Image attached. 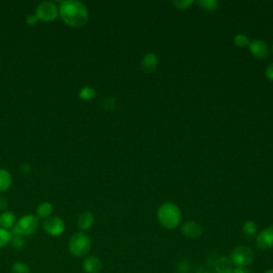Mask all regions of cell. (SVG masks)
I'll return each mask as SVG.
<instances>
[{"label": "cell", "mask_w": 273, "mask_h": 273, "mask_svg": "<svg viewBox=\"0 0 273 273\" xmlns=\"http://www.w3.org/2000/svg\"><path fill=\"white\" fill-rule=\"evenodd\" d=\"M16 224V217L12 211H4L0 215V227L5 229L12 228Z\"/></svg>", "instance_id": "obj_15"}, {"label": "cell", "mask_w": 273, "mask_h": 273, "mask_svg": "<svg viewBox=\"0 0 273 273\" xmlns=\"http://www.w3.org/2000/svg\"><path fill=\"white\" fill-rule=\"evenodd\" d=\"M192 4H193L192 0H178V2H173V5L175 7H177L178 9H180V10L187 9Z\"/></svg>", "instance_id": "obj_25"}, {"label": "cell", "mask_w": 273, "mask_h": 273, "mask_svg": "<svg viewBox=\"0 0 273 273\" xmlns=\"http://www.w3.org/2000/svg\"><path fill=\"white\" fill-rule=\"evenodd\" d=\"M96 95V91L91 88V86H83L81 88V90L79 91V97L83 101H89L92 100L93 97H95Z\"/></svg>", "instance_id": "obj_19"}, {"label": "cell", "mask_w": 273, "mask_h": 273, "mask_svg": "<svg viewBox=\"0 0 273 273\" xmlns=\"http://www.w3.org/2000/svg\"><path fill=\"white\" fill-rule=\"evenodd\" d=\"M234 273H251V271L247 267H236Z\"/></svg>", "instance_id": "obj_30"}, {"label": "cell", "mask_w": 273, "mask_h": 273, "mask_svg": "<svg viewBox=\"0 0 273 273\" xmlns=\"http://www.w3.org/2000/svg\"><path fill=\"white\" fill-rule=\"evenodd\" d=\"M203 232H204L203 226L194 221L186 222L181 227V233L184 234V236L191 239L199 238L203 234Z\"/></svg>", "instance_id": "obj_10"}, {"label": "cell", "mask_w": 273, "mask_h": 273, "mask_svg": "<svg viewBox=\"0 0 273 273\" xmlns=\"http://www.w3.org/2000/svg\"><path fill=\"white\" fill-rule=\"evenodd\" d=\"M69 249L74 256L82 257L90 252L91 239L84 233H76L71 237Z\"/></svg>", "instance_id": "obj_3"}, {"label": "cell", "mask_w": 273, "mask_h": 273, "mask_svg": "<svg viewBox=\"0 0 273 273\" xmlns=\"http://www.w3.org/2000/svg\"><path fill=\"white\" fill-rule=\"evenodd\" d=\"M201 273H213V272H210V271H202Z\"/></svg>", "instance_id": "obj_32"}, {"label": "cell", "mask_w": 273, "mask_h": 273, "mask_svg": "<svg viewBox=\"0 0 273 273\" xmlns=\"http://www.w3.org/2000/svg\"><path fill=\"white\" fill-rule=\"evenodd\" d=\"M39 227L38 217L32 215H27L21 217L18 222L12 227V235H21L29 236L35 234Z\"/></svg>", "instance_id": "obj_4"}, {"label": "cell", "mask_w": 273, "mask_h": 273, "mask_svg": "<svg viewBox=\"0 0 273 273\" xmlns=\"http://www.w3.org/2000/svg\"><path fill=\"white\" fill-rule=\"evenodd\" d=\"M78 227L81 231H88L94 224V216L91 211H83L80 214L77 220Z\"/></svg>", "instance_id": "obj_14"}, {"label": "cell", "mask_w": 273, "mask_h": 273, "mask_svg": "<svg viewBox=\"0 0 273 273\" xmlns=\"http://www.w3.org/2000/svg\"><path fill=\"white\" fill-rule=\"evenodd\" d=\"M251 53L258 59H265L269 54V47L267 43L263 40H253L249 44Z\"/></svg>", "instance_id": "obj_9"}, {"label": "cell", "mask_w": 273, "mask_h": 273, "mask_svg": "<svg viewBox=\"0 0 273 273\" xmlns=\"http://www.w3.org/2000/svg\"><path fill=\"white\" fill-rule=\"evenodd\" d=\"M11 237H12L11 232H9L8 229L0 227V248H4L8 244H10Z\"/></svg>", "instance_id": "obj_22"}, {"label": "cell", "mask_w": 273, "mask_h": 273, "mask_svg": "<svg viewBox=\"0 0 273 273\" xmlns=\"http://www.w3.org/2000/svg\"><path fill=\"white\" fill-rule=\"evenodd\" d=\"M256 232H257V227H256V224L253 221L249 220L244 224L242 233H244V236L248 240H252L254 238V236L256 235Z\"/></svg>", "instance_id": "obj_18"}, {"label": "cell", "mask_w": 273, "mask_h": 273, "mask_svg": "<svg viewBox=\"0 0 273 273\" xmlns=\"http://www.w3.org/2000/svg\"><path fill=\"white\" fill-rule=\"evenodd\" d=\"M234 266L231 257L225 256H219L214 265L216 273H234Z\"/></svg>", "instance_id": "obj_11"}, {"label": "cell", "mask_w": 273, "mask_h": 273, "mask_svg": "<svg viewBox=\"0 0 273 273\" xmlns=\"http://www.w3.org/2000/svg\"><path fill=\"white\" fill-rule=\"evenodd\" d=\"M8 207V201L5 199L4 196H0V211H4L7 209Z\"/></svg>", "instance_id": "obj_29"}, {"label": "cell", "mask_w": 273, "mask_h": 273, "mask_svg": "<svg viewBox=\"0 0 273 273\" xmlns=\"http://www.w3.org/2000/svg\"><path fill=\"white\" fill-rule=\"evenodd\" d=\"M256 246L260 250H270L273 248V226H268L256 237Z\"/></svg>", "instance_id": "obj_8"}, {"label": "cell", "mask_w": 273, "mask_h": 273, "mask_svg": "<svg viewBox=\"0 0 273 273\" xmlns=\"http://www.w3.org/2000/svg\"><path fill=\"white\" fill-rule=\"evenodd\" d=\"M52 204L49 202H43L39 205L37 209V217L38 219H47V218L51 217L52 213Z\"/></svg>", "instance_id": "obj_17"}, {"label": "cell", "mask_w": 273, "mask_h": 273, "mask_svg": "<svg viewBox=\"0 0 273 273\" xmlns=\"http://www.w3.org/2000/svg\"><path fill=\"white\" fill-rule=\"evenodd\" d=\"M10 244L11 246H12L14 249H17V250H20L23 249L26 245V241L24 239V236L21 235H12V237H11V240H10Z\"/></svg>", "instance_id": "obj_20"}, {"label": "cell", "mask_w": 273, "mask_h": 273, "mask_svg": "<svg viewBox=\"0 0 273 273\" xmlns=\"http://www.w3.org/2000/svg\"><path fill=\"white\" fill-rule=\"evenodd\" d=\"M26 21H27V24L30 25V26H35L38 24V21H39V18L38 16L36 15V13H32V14H29L27 17H26Z\"/></svg>", "instance_id": "obj_26"}, {"label": "cell", "mask_w": 273, "mask_h": 273, "mask_svg": "<svg viewBox=\"0 0 273 273\" xmlns=\"http://www.w3.org/2000/svg\"><path fill=\"white\" fill-rule=\"evenodd\" d=\"M272 48H273V46H272Z\"/></svg>", "instance_id": "obj_33"}, {"label": "cell", "mask_w": 273, "mask_h": 273, "mask_svg": "<svg viewBox=\"0 0 273 273\" xmlns=\"http://www.w3.org/2000/svg\"><path fill=\"white\" fill-rule=\"evenodd\" d=\"M198 5L203 9V10H206V11H214L217 9L218 7V2L217 0H199L198 2Z\"/></svg>", "instance_id": "obj_21"}, {"label": "cell", "mask_w": 273, "mask_h": 273, "mask_svg": "<svg viewBox=\"0 0 273 273\" xmlns=\"http://www.w3.org/2000/svg\"><path fill=\"white\" fill-rule=\"evenodd\" d=\"M11 270H12V273H31L30 268L24 263H15Z\"/></svg>", "instance_id": "obj_24"}, {"label": "cell", "mask_w": 273, "mask_h": 273, "mask_svg": "<svg viewBox=\"0 0 273 273\" xmlns=\"http://www.w3.org/2000/svg\"><path fill=\"white\" fill-rule=\"evenodd\" d=\"M266 77L269 80H273V62L266 69Z\"/></svg>", "instance_id": "obj_28"}, {"label": "cell", "mask_w": 273, "mask_h": 273, "mask_svg": "<svg viewBox=\"0 0 273 273\" xmlns=\"http://www.w3.org/2000/svg\"><path fill=\"white\" fill-rule=\"evenodd\" d=\"M157 216L160 224L168 229L176 228L181 221V213L177 205L173 203L162 204L159 207Z\"/></svg>", "instance_id": "obj_2"}, {"label": "cell", "mask_w": 273, "mask_h": 273, "mask_svg": "<svg viewBox=\"0 0 273 273\" xmlns=\"http://www.w3.org/2000/svg\"><path fill=\"white\" fill-rule=\"evenodd\" d=\"M12 185V175L6 169H0V192H5L10 189Z\"/></svg>", "instance_id": "obj_16"}, {"label": "cell", "mask_w": 273, "mask_h": 273, "mask_svg": "<svg viewBox=\"0 0 273 273\" xmlns=\"http://www.w3.org/2000/svg\"><path fill=\"white\" fill-rule=\"evenodd\" d=\"M234 42H235V44L239 47H246V46H249V44H250L249 38L242 34L237 35L234 39Z\"/></svg>", "instance_id": "obj_23"}, {"label": "cell", "mask_w": 273, "mask_h": 273, "mask_svg": "<svg viewBox=\"0 0 273 273\" xmlns=\"http://www.w3.org/2000/svg\"><path fill=\"white\" fill-rule=\"evenodd\" d=\"M231 259L237 267H247L254 259L253 250L247 246H239L232 251Z\"/></svg>", "instance_id": "obj_5"}, {"label": "cell", "mask_w": 273, "mask_h": 273, "mask_svg": "<svg viewBox=\"0 0 273 273\" xmlns=\"http://www.w3.org/2000/svg\"><path fill=\"white\" fill-rule=\"evenodd\" d=\"M44 231L52 237H58L62 235L65 231V224L64 221L59 217H49L45 219L43 223Z\"/></svg>", "instance_id": "obj_7"}, {"label": "cell", "mask_w": 273, "mask_h": 273, "mask_svg": "<svg viewBox=\"0 0 273 273\" xmlns=\"http://www.w3.org/2000/svg\"><path fill=\"white\" fill-rule=\"evenodd\" d=\"M36 15L39 20L52 21L59 15V8L52 2H42L36 10Z\"/></svg>", "instance_id": "obj_6"}, {"label": "cell", "mask_w": 273, "mask_h": 273, "mask_svg": "<svg viewBox=\"0 0 273 273\" xmlns=\"http://www.w3.org/2000/svg\"><path fill=\"white\" fill-rule=\"evenodd\" d=\"M59 14L64 23L73 28H81L89 20V11L79 0H63Z\"/></svg>", "instance_id": "obj_1"}, {"label": "cell", "mask_w": 273, "mask_h": 273, "mask_svg": "<svg viewBox=\"0 0 273 273\" xmlns=\"http://www.w3.org/2000/svg\"><path fill=\"white\" fill-rule=\"evenodd\" d=\"M82 267L86 273H100L103 269V263L98 257L91 256L83 260Z\"/></svg>", "instance_id": "obj_12"}, {"label": "cell", "mask_w": 273, "mask_h": 273, "mask_svg": "<svg viewBox=\"0 0 273 273\" xmlns=\"http://www.w3.org/2000/svg\"><path fill=\"white\" fill-rule=\"evenodd\" d=\"M114 102H115L114 98H110V97L107 98V100H105L104 103H103L104 108L105 109H111L113 107V105H114Z\"/></svg>", "instance_id": "obj_27"}, {"label": "cell", "mask_w": 273, "mask_h": 273, "mask_svg": "<svg viewBox=\"0 0 273 273\" xmlns=\"http://www.w3.org/2000/svg\"><path fill=\"white\" fill-rule=\"evenodd\" d=\"M265 273H273V269H269V270L265 271Z\"/></svg>", "instance_id": "obj_31"}, {"label": "cell", "mask_w": 273, "mask_h": 273, "mask_svg": "<svg viewBox=\"0 0 273 273\" xmlns=\"http://www.w3.org/2000/svg\"><path fill=\"white\" fill-rule=\"evenodd\" d=\"M157 64H158V57L154 52L146 53L141 61L142 70H143L144 72H147V73L155 71V69L157 68Z\"/></svg>", "instance_id": "obj_13"}]
</instances>
